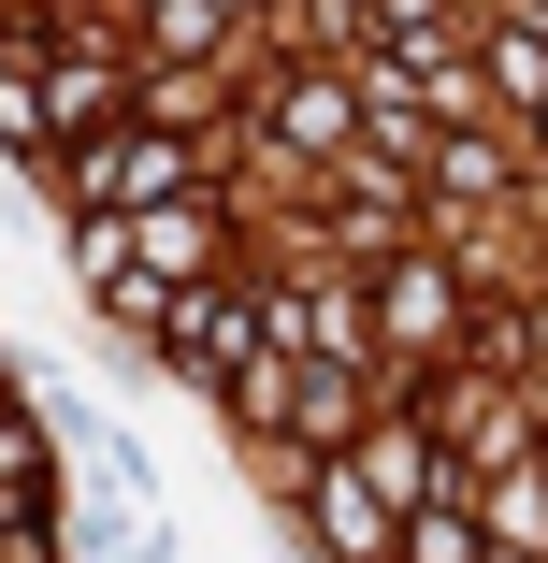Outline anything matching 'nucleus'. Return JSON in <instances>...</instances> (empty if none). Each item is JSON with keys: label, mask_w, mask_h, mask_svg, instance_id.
Returning a JSON list of instances; mask_svg holds the SVG:
<instances>
[{"label": "nucleus", "mask_w": 548, "mask_h": 563, "mask_svg": "<svg viewBox=\"0 0 548 563\" xmlns=\"http://www.w3.org/2000/svg\"><path fill=\"white\" fill-rule=\"evenodd\" d=\"M72 202H87V217L188 202V131H101V145H72Z\"/></svg>", "instance_id": "1"}, {"label": "nucleus", "mask_w": 548, "mask_h": 563, "mask_svg": "<svg viewBox=\"0 0 548 563\" xmlns=\"http://www.w3.org/2000/svg\"><path fill=\"white\" fill-rule=\"evenodd\" d=\"M303 520H317V563H404V506L347 463V448H333V463H317V492H303Z\"/></svg>", "instance_id": "2"}, {"label": "nucleus", "mask_w": 548, "mask_h": 563, "mask_svg": "<svg viewBox=\"0 0 548 563\" xmlns=\"http://www.w3.org/2000/svg\"><path fill=\"white\" fill-rule=\"evenodd\" d=\"M15 44H30V30H15ZM116 101H131L116 58H44V145H101V131H116Z\"/></svg>", "instance_id": "3"}, {"label": "nucleus", "mask_w": 548, "mask_h": 563, "mask_svg": "<svg viewBox=\"0 0 548 563\" xmlns=\"http://www.w3.org/2000/svg\"><path fill=\"white\" fill-rule=\"evenodd\" d=\"M275 131H289V159H347V131H361V73H289V87H275Z\"/></svg>", "instance_id": "4"}, {"label": "nucleus", "mask_w": 548, "mask_h": 563, "mask_svg": "<svg viewBox=\"0 0 548 563\" xmlns=\"http://www.w3.org/2000/svg\"><path fill=\"white\" fill-rule=\"evenodd\" d=\"M347 463H361L390 506H433V492H448V448H433L418 419H376V433H347Z\"/></svg>", "instance_id": "5"}, {"label": "nucleus", "mask_w": 548, "mask_h": 563, "mask_svg": "<svg viewBox=\"0 0 548 563\" xmlns=\"http://www.w3.org/2000/svg\"><path fill=\"white\" fill-rule=\"evenodd\" d=\"M116 232H131V261H145V275H174V289H188V275L216 261V202H145V217H116Z\"/></svg>", "instance_id": "6"}, {"label": "nucleus", "mask_w": 548, "mask_h": 563, "mask_svg": "<svg viewBox=\"0 0 548 563\" xmlns=\"http://www.w3.org/2000/svg\"><path fill=\"white\" fill-rule=\"evenodd\" d=\"M404 563H491V534H477V506H404Z\"/></svg>", "instance_id": "7"}, {"label": "nucleus", "mask_w": 548, "mask_h": 563, "mask_svg": "<svg viewBox=\"0 0 548 563\" xmlns=\"http://www.w3.org/2000/svg\"><path fill=\"white\" fill-rule=\"evenodd\" d=\"M448 275H418V261H390V332H404V347H448Z\"/></svg>", "instance_id": "8"}, {"label": "nucleus", "mask_w": 548, "mask_h": 563, "mask_svg": "<svg viewBox=\"0 0 548 563\" xmlns=\"http://www.w3.org/2000/svg\"><path fill=\"white\" fill-rule=\"evenodd\" d=\"M491 87L534 117V101H548V30H491Z\"/></svg>", "instance_id": "9"}, {"label": "nucleus", "mask_w": 548, "mask_h": 563, "mask_svg": "<svg viewBox=\"0 0 548 563\" xmlns=\"http://www.w3.org/2000/svg\"><path fill=\"white\" fill-rule=\"evenodd\" d=\"M433 188H448V202H477V188H505V131H491V145H477V131H462V145H433Z\"/></svg>", "instance_id": "10"}, {"label": "nucleus", "mask_w": 548, "mask_h": 563, "mask_svg": "<svg viewBox=\"0 0 548 563\" xmlns=\"http://www.w3.org/2000/svg\"><path fill=\"white\" fill-rule=\"evenodd\" d=\"M534 159H548V101H534Z\"/></svg>", "instance_id": "11"}]
</instances>
